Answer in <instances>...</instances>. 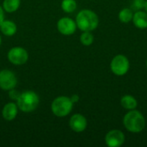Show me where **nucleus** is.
<instances>
[{"label":"nucleus","instance_id":"f257e3e1","mask_svg":"<svg viewBox=\"0 0 147 147\" xmlns=\"http://www.w3.org/2000/svg\"><path fill=\"white\" fill-rule=\"evenodd\" d=\"M76 23L78 28L82 32L84 31H93L99 25L98 16L91 9H82L76 16Z\"/></svg>","mask_w":147,"mask_h":147},{"label":"nucleus","instance_id":"f03ea898","mask_svg":"<svg viewBox=\"0 0 147 147\" xmlns=\"http://www.w3.org/2000/svg\"><path fill=\"white\" fill-rule=\"evenodd\" d=\"M123 125L125 128L133 134H139L142 132L146 127V119L142 113L139 110H129L123 118Z\"/></svg>","mask_w":147,"mask_h":147},{"label":"nucleus","instance_id":"7ed1b4c3","mask_svg":"<svg viewBox=\"0 0 147 147\" xmlns=\"http://www.w3.org/2000/svg\"><path fill=\"white\" fill-rule=\"evenodd\" d=\"M18 109L23 113H31L34 111L40 104L38 94L33 90H26L20 94L16 100Z\"/></svg>","mask_w":147,"mask_h":147},{"label":"nucleus","instance_id":"20e7f679","mask_svg":"<svg viewBox=\"0 0 147 147\" xmlns=\"http://www.w3.org/2000/svg\"><path fill=\"white\" fill-rule=\"evenodd\" d=\"M73 104L74 103L71 100V97L60 96L53 101L51 104V110L57 117H65L72 111Z\"/></svg>","mask_w":147,"mask_h":147},{"label":"nucleus","instance_id":"39448f33","mask_svg":"<svg viewBox=\"0 0 147 147\" xmlns=\"http://www.w3.org/2000/svg\"><path fill=\"white\" fill-rule=\"evenodd\" d=\"M130 63L127 56L118 54L115 56L110 63L111 71L116 76H124L129 71Z\"/></svg>","mask_w":147,"mask_h":147},{"label":"nucleus","instance_id":"423d86ee","mask_svg":"<svg viewBox=\"0 0 147 147\" xmlns=\"http://www.w3.org/2000/svg\"><path fill=\"white\" fill-rule=\"evenodd\" d=\"M7 58L11 64L15 65H22L28 61V53L22 47H14L9 50Z\"/></svg>","mask_w":147,"mask_h":147},{"label":"nucleus","instance_id":"0eeeda50","mask_svg":"<svg viewBox=\"0 0 147 147\" xmlns=\"http://www.w3.org/2000/svg\"><path fill=\"white\" fill-rule=\"evenodd\" d=\"M17 78L10 70L4 69L0 71V88L3 90H10L16 88Z\"/></svg>","mask_w":147,"mask_h":147},{"label":"nucleus","instance_id":"6e6552de","mask_svg":"<svg viewBox=\"0 0 147 147\" xmlns=\"http://www.w3.org/2000/svg\"><path fill=\"white\" fill-rule=\"evenodd\" d=\"M76 21L70 17H62L57 22V29L63 35H71L77 30Z\"/></svg>","mask_w":147,"mask_h":147},{"label":"nucleus","instance_id":"1a4fd4ad","mask_svg":"<svg viewBox=\"0 0 147 147\" xmlns=\"http://www.w3.org/2000/svg\"><path fill=\"white\" fill-rule=\"evenodd\" d=\"M125 142V134L118 129L109 131L105 136V143L109 147L121 146Z\"/></svg>","mask_w":147,"mask_h":147},{"label":"nucleus","instance_id":"9d476101","mask_svg":"<svg viewBox=\"0 0 147 147\" xmlns=\"http://www.w3.org/2000/svg\"><path fill=\"white\" fill-rule=\"evenodd\" d=\"M87 119L81 114L73 115L69 121V126L75 133H82L87 127Z\"/></svg>","mask_w":147,"mask_h":147},{"label":"nucleus","instance_id":"9b49d317","mask_svg":"<svg viewBox=\"0 0 147 147\" xmlns=\"http://www.w3.org/2000/svg\"><path fill=\"white\" fill-rule=\"evenodd\" d=\"M18 106L16 104V102H8L6 103L2 110V115L3 118L7 121H12L16 119L17 114H18Z\"/></svg>","mask_w":147,"mask_h":147},{"label":"nucleus","instance_id":"f8f14e48","mask_svg":"<svg viewBox=\"0 0 147 147\" xmlns=\"http://www.w3.org/2000/svg\"><path fill=\"white\" fill-rule=\"evenodd\" d=\"M133 22L134 26L140 29H145L147 28V12L143 10H138L134 13Z\"/></svg>","mask_w":147,"mask_h":147},{"label":"nucleus","instance_id":"ddd939ff","mask_svg":"<svg viewBox=\"0 0 147 147\" xmlns=\"http://www.w3.org/2000/svg\"><path fill=\"white\" fill-rule=\"evenodd\" d=\"M0 31L3 35L10 37L16 34L17 31V26L13 21L4 19L2 24L0 25Z\"/></svg>","mask_w":147,"mask_h":147},{"label":"nucleus","instance_id":"4468645a","mask_svg":"<svg viewBox=\"0 0 147 147\" xmlns=\"http://www.w3.org/2000/svg\"><path fill=\"white\" fill-rule=\"evenodd\" d=\"M121 105L127 110L135 109L138 106V102L134 96L131 95H125L121 99Z\"/></svg>","mask_w":147,"mask_h":147},{"label":"nucleus","instance_id":"2eb2a0df","mask_svg":"<svg viewBox=\"0 0 147 147\" xmlns=\"http://www.w3.org/2000/svg\"><path fill=\"white\" fill-rule=\"evenodd\" d=\"M21 5V0H3V9L7 13L16 12Z\"/></svg>","mask_w":147,"mask_h":147},{"label":"nucleus","instance_id":"dca6fc26","mask_svg":"<svg viewBox=\"0 0 147 147\" xmlns=\"http://www.w3.org/2000/svg\"><path fill=\"white\" fill-rule=\"evenodd\" d=\"M133 16H134V11L131 9H128V8L122 9L119 12V15H118L119 20L123 23L130 22L133 20Z\"/></svg>","mask_w":147,"mask_h":147},{"label":"nucleus","instance_id":"f3484780","mask_svg":"<svg viewBox=\"0 0 147 147\" xmlns=\"http://www.w3.org/2000/svg\"><path fill=\"white\" fill-rule=\"evenodd\" d=\"M77 2L75 0H62L61 8L65 13H72L77 9Z\"/></svg>","mask_w":147,"mask_h":147},{"label":"nucleus","instance_id":"a211bd4d","mask_svg":"<svg viewBox=\"0 0 147 147\" xmlns=\"http://www.w3.org/2000/svg\"><path fill=\"white\" fill-rule=\"evenodd\" d=\"M80 42L86 47H89L94 42V35L90 31H84L80 35Z\"/></svg>","mask_w":147,"mask_h":147},{"label":"nucleus","instance_id":"6ab92c4d","mask_svg":"<svg viewBox=\"0 0 147 147\" xmlns=\"http://www.w3.org/2000/svg\"><path fill=\"white\" fill-rule=\"evenodd\" d=\"M145 3L146 0H134L131 5V9L134 11L141 10L142 9L145 8Z\"/></svg>","mask_w":147,"mask_h":147},{"label":"nucleus","instance_id":"aec40b11","mask_svg":"<svg viewBox=\"0 0 147 147\" xmlns=\"http://www.w3.org/2000/svg\"><path fill=\"white\" fill-rule=\"evenodd\" d=\"M9 98H10L11 100H15V101L17 100V98L19 97V96H20V94H21L18 90H15V88L12 89V90H9Z\"/></svg>","mask_w":147,"mask_h":147},{"label":"nucleus","instance_id":"412c9836","mask_svg":"<svg viewBox=\"0 0 147 147\" xmlns=\"http://www.w3.org/2000/svg\"><path fill=\"white\" fill-rule=\"evenodd\" d=\"M3 20H4V9L0 5V25L2 24V22H3Z\"/></svg>","mask_w":147,"mask_h":147},{"label":"nucleus","instance_id":"4be33fe9","mask_svg":"<svg viewBox=\"0 0 147 147\" xmlns=\"http://www.w3.org/2000/svg\"><path fill=\"white\" fill-rule=\"evenodd\" d=\"M71 100L72 101L73 103L78 102L79 101V96H78V95H73V96L71 97Z\"/></svg>","mask_w":147,"mask_h":147},{"label":"nucleus","instance_id":"5701e85b","mask_svg":"<svg viewBox=\"0 0 147 147\" xmlns=\"http://www.w3.org/2000/svg\"><path fill=\"white\" fill-rule=\"evenodd\" d=\"M145 11L146 12H147V0H146V3H145Z\"/></svg>","mask_w":147,"mask_h":147},{"label":"nucleus","instance_id":"b1692460","mask_svg":"<svg viewBox=\"0 0 147 147\" xmlns=\"http://www.w3.org/2000/svg\"><path fill=\"white\" fill-rule=\"evenodd\" d=\"M1 44H2V37L0 35V46H1Z\"/></svg>","mask_w":147,"mask_h":147},{"label":"nucleus","instance_id":"393cba45","mask_svg":"<svg viewBox=\"0 0 147 147\" xmlns=\"http://www.w3.org/2000/svg\"><path fill=\"white\" fill-rule=\"evenodd\" d=\"M146 66H147V59H146Z\"/></svg>","mask_w":147,"mask_h":147}]
</instances>
